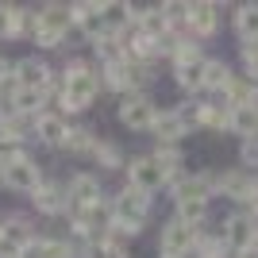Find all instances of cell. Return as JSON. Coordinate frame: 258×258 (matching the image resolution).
Returning a JSON list of instances; mask_svg holds the SVG:
<instances>
[{
    "mask_svg": "<svg viewBox=\"0 0 258 258\" xmlns=\"http://www.w3.org/2000/svg\"><path fill=\"white\" fill-rule=\"evenodd\" d=\"M177 208H181V224H189V227H197L201 220L208 216V201H177Z\"/></svg>",
    "mask_w": 258,
    "mask_h": 258,
    "instance_id": "obj_22",
    "label": "cell"
},
{
    "mask_svg": "<svg viewBox=\"0 0 258 258\" xmlns=\"http://www.w3.org/2000/svg\"><path fill=\"white\" fill-rule=\"evenodd\" d=\"M62 108L66 112H81V108L93 104V97H97V77L89 74V66L85 62H74L70 70H66L62 77Z\"/></svg>",
    "mask_w": 258,
    "mask_h": 258,
    "instance_id": "obj_1",
    "label": "cell"
},
{
    "mask_svg": "<svg viewBox=\"0 0 258 258\" xmlns=\"http://www.w3.org/2000/svg\"><path fill=\"white\" fill-rule=\"evenodd\" d=\"M147 224V197L135 193V189H123V193L116 197V205H112V227H119V231H139V227Z\"/></svg>",
    "mask_w": 258,
    "mask_h": 258,
    "instance_id": "obj_2",
    "label": "cell"
},
{
    "mask_svg": "<svg viewBox=\"0 0 258 258\" xmlns=\"http://www.w3.org/2000/svg\"><path fill=\"white\" fill-rule=\"evenodd\" d=\"M62 147H66V151H93V139H89L85 127H66Z\"/></svg>",
    "mask_w": 258,
    "mask_h": 258,
    "instance_id": "obj_23",
    "label": "cell"
},
{
    "mask_svg": "<svg viewBox=\"0 0 258 258\" xmlns=\"http://www.w3.org/2000/svg\"><path fill=\"white\" fill-rule=\"evenodd\" d=\"M247 201H250V208H254V216H258V185H254V193H250Z\"/></svg>",
    "mask_w": 258,
    "mask_h": 258,
    "instance_id": "obj_29",
    "label": "cell"
},
{
    "mask_svg": "<svg viewBox=\"0 0 258 258\" xmlns=\"http://www.w3.org/2000/svg\"><path fill=\"white\" fill-rule=\"evenodd\" d=\"M8 77H12V62H8V58H0V85H4Z\"/></svg>",
    "mask_w": 258,
    "mask_h": 258,
    "instance_id": "obj_28",
    "label": "cell"
},
{
    "mask_svg": "<svg viewBox=\"0 0 258 258\" xmlns=\"http://www.w3.org/2000/svg\"><path fill=\"white\" fill-rule=\"evenodd\" d=\"M151 158H154V166H158V170L166 173V177H170V173L177 170V166H181V154L173 151V147H158V151H154Z\"/></svg>",
    "mask_w": 258,
    "mask_h": 258,
    "instance_id": "obj_24",
    "label": "cell"
},
{
    "mask_svg": "<svg viewBox=\"0 0 258 258\" xmlns=\"http://www.w3.org/2000/svg\"><path fill=\"white\" fill-rule=\"evenodd\" d=\"M35 208L39 212H62V205H66V197H62V189L58 185H43L39 181V189H35Z\"/></svg>",
    "mask_w": 258,
    "mask_h": 258,
    "instance_id": "obj_15",
    "label": "cell"
},
{
    "mask_svg": "<svg viewBox=\"0 0 258 258\" xmlns=\"http://www.w3.org/2000/svg\"><path fill=\"white\" fill-rule=\"evenodd\" d=\"M208 189H212V177H185L177 185V201H208Z\"/></svg>",
    "mask_w": 258,
    "mask_h": 258,
    "instance_id": "obj_16",
    "label": "cell"
},
{
    "mask_svg": "<svg viewBox=\"0 0 258 258\" xmlns=\"http://www.w3.org/2000/svg\"><path fill=\"white\" fill-rule=\"evenodd\" d=\"M239 258H258V250H254V247H247V250H239Z\"/></svg>",
    "mask_w": 258,
    "mask_h": 258,
    "instance_id": "obj_30",
    "label": "cell"
},
{
    "mask_svg": "<svg viewBox=\"0 0 258 258\" xmlns=\"http://www.w3.org/2000/svg\"><path fill=\"white\" fill-rule=\"evenodd\" d=\"M201 85H208V89H227L231 85V70H227L224 62H205V81Z\"/></svg>",
    "mask_w": 258,
    "mask_h": 258,
    "instance_id": "obj_21",
    "label": "cell"
},
{
    "mask_svg": "<svg viewBox=\"0 0 258 258\" xmlns=\"http://www.w3.org/2000/svg\"><path fill=\"white\" fill-rule=\"evenodd\" d=\"M216 185H220L227 197H235V201H243V197L254 193V181H250L247 173H224V177H220Z\"/></svg>",
    "mask_w": 258,
    "mask_h": 258,
    "instance_id": "obj_17",
    "label": "cell"
},
{
    "mask_svg": "<svg viewBox=\"0 0 258 258\" xmlns=\"http://www.w3.org/2000/svg\"><path fill=\"white\" fill-rule=\"evenodd\" d=\"M0 181L8 185V189H20V193H35L39 189V166H35L27 154H12L4 162V170H0Z\"/></svg>",
    "mask_w": 258,
    "mask_h": 258,
    "instance_id": "obj_4",
    "label": "cell"
},
{
    "mask_svg": "<svg viewBox=\"0 0 258 258\" xmlns=\"http://www.w3.org/2000/svg\"><path fill=\"white\" fill-rule=\"evenodd\" d=\"M0 239H4V227H0Z\"/></svg>",
    "mask_w": 258,
    "mask_h": 258,
    "instance_id": "obj_31",
    "label": "cell"
},
{
    "mask_svg": "<svg viewBox=\"0 0 258 258\" xmlns=\"http://www.w3.org/2000/svg\"><path fill=\"white\" fill-rule=\"evenodd\" d=\"M70 201H74L77 208H97L100 205V185L89 177V173H77L74 181H70Z\"/></svg>",
    "mask_w": 258,
    "mask_h": 258,
    "instance_id": "obj_10",
    "label": "cell"
},
{
    "mask_svg": "<svg viewBox=\"0 0 258 258\" xmlns=\"http://www.w3.org/2000/svg\"><path fill=\"white\" fill-rule=\"evenodd\" d=\"M0 170H4V166H0Z\"/></svg>",
    "mask_w": 258,
    "mask_h": 258,
    "instance_id": "obj_32",
    "label": "cell"
},
{
    "mask_svg": "<svg viewBox=\"0 0 258 258\" xmlns=\"http://www.w3.org/2000/svg\"><path fill=\"white\" fill-rule=\"evenodd\" d=\"M201 81H205V58L177 66V85L181 89H201Z\"/></svg>",
    "mask_w": 258,
    "mask_h": 258,
    "instance_id": "obj_19",
    "label": "cell"
},
{
    "mask_svg": "<svg viewBox=\"0 0 258 258\" xmlns=\"http://www.w3.org/2000/svg\"><path fill=\"white\" fill-rule=\"evenodd\" d=\"M235 27H239V35H243V39H250V43H254V39H258V4L235 12Z\"/></svg>",
    "mask_w": 258,
    "mask_h": 258,
    "instance_id": "obj_20",
    "label": "cell"
},
{
    "mask_svg": "<svg viewBox=\"0 0 258 258\" xmlns=\"http://www.w3.org/2000/svg\"><path fill=\"white\" fill-rule=\"evenodd\" d=\"M127 177H131V189H135V193H143V197L154 193V189L166 181V173L154 166V158H135V162L127 166Z\"/></svg>",
    "mask_w": 258,
    "mask_h": 258,
    "instance_id": "obj_6",
    "label": "cell"
},
{
    "mask_svg": "<svg viewBox=\"0 0 258 258\" xmlns=\"http://www.w3.org/2000/svg\"><path fill=\"white\" fill-rule=\"evenodd\" d=\"M12 81H16V89H46L50 70L39 58H20V62L12 66Z\"/></svg>",
    "mask_w": 258,
    "mask_h": 258,
    "instance_id": "obj_7",
    "label": "cell"
},
{
    "mask_svg": "<svg viewBox=\"0 0 258 258\" xmlns=\"http://www.w3.org/2000/svg\"><path fill=\"white\" fill-rule=\"evenodd\" d=\"M185 23H189L197 35H212L216 27H220L216 4H189V16H185Z\"/></svg>",
    "mask_w": 258,
    "mask_h": 258,
    "instance_id": "obj_13",
    "label": "cell"
},
{
    "mask_svg": "<svg viewBox=\"0 0 258 258\" xmlns=\"http://www.w3.org/2000/svg\"><path fill=\"white\" fill-rule=\"evenodd\" d=\"M151 131L158 135L162 143L181 139V135H185V116H181V112H154V119H151Z\"/></svg>",
    "mask_w": 258,
    "mask_h": 258,
    "instance_id": "obj_11",
    "label": "cell"
},
{
    "mask_svg": "<svg viewBox=\"0 0 258 258\" xmlns=\"http://www.w3.org/2000/svg\"><path fill=\"white\" fill-rule=\"evenodd\" d=\"M227 116H231V108H201V123H208V127H227Z\"/></svg>",
    "mask_w": 258,
    "mask_h": 258,
    "instance_id": "obj_25",
    "label": "cell"
},
{
    "mask_svg": "<svg viewBox=\"0 0 258 258\" xmlns=\"http://www.w3.org/2000/svg\"><path fill=\"white\" fill-rule=\"evenodd\" d=\"M243 162H247V166H258V139H250L247 147H243Z\"/></svg>",
    "mask_w": 258,
    "mask_h": 258,
    "instance_id": "obj_27",
    "label": "cell"
},
{
    "mask_svg": "<svg viewBox=\"0 0 258 258\" xmlns=\"http://www.w3.org/2000/svg\"><path fill=\"white\" fill-rule=\"evenodd\" d=\"M66 27H70V12L62 4H46L43 12H35V43L39 46H62Z\"/></svg>",
    "mask_w": 258,
    "mask_h": 258,
    "instance_id": "obj_3",
    "label": "cell"
},
{
    "mask_svg": "<svg viewBox=\"0 0 258 258\" xmlns=\"http://www.w3.org/2000/svg\"><path fill=\"white\" fill-rule=\"evenodd\" d=\"M243 62H247V74H250V77H258V46H254V43L243 50Z\"/></svg>",
    "mask_w": 258,
    "mask_h": 258,
    "instance_id": "obj_26",
    "label": "cell"
},
{
    "mask_svg": "<svg viewBox=\"0 0 258 258\" xmlns=\"http://www.w3.org/2000/svg\"><path fill=\"white\" fill-rule=\"evenodd\" d=\"M254 227L258 224H250L247 216H231L220 239H224L227 247H235V250H247V247H254Z\"/></svg>",
    "mask_w": 258,
    "mask_h": 258,
    "instance_id": "obj_9",
    "label": "cell"
},
{
    "mask_svg": "<svg viewBox=\"0 0 258 258\" xmlns=\"http://www.w3.org/2000/svg\"><path fill=\"white\" fill-rule=\"evenodd\" d=\"M193 239H197V227L181 224V220H170V224L162 227L158 254H162V258H185V250L193 247Z\"/></svg>",
    "mask_w": 258,
    "mask_h": 258,
    "instance_id": "obj_5",
    "label": "cell"
},
{
    "mask_svg": "<svg viewBox=\"0 0 258 258\" xmlns=\"http://www.w3.org/2000/svg\"><path fill=\"white\" fill-rule=\"evenodd\" d=\"M119 119H123L127 127L143 131V127H151V119H154V104L147 97H127L119 104Z\"/></svg>",
    "mask_w": 258,
    "mask_h": 258,
    "instance_id": "obj_8",
    "label": "cell"
},
{
    "mask_svg": "<svg viewBox=\"0 0 258 258\" xmlns=\"http://www.w3.org/2000/svg\"><path fill=\"white\" fill-rule=\"evenodd\" d=\"M35 135H39L43 143H62V135H66L62 116H39L35 119Z\"/></svg>",
    "mask_w": 258,
    "mask_h": 258,
    "instance_id": "obj_18",
    "label": "cell"
},
{
    "mask_svg": "<svg viewBox=\"0 0 258 258\" xmlns=\"http://www.w3.org/2000/svg\"><path fill=\"white\" fill-rule=\"evenodd\" d=\"M43 89H12V112L16 116H31V112H39L43 108Z\"/></svg>",
    "mask_w": 258,
    "mask_h": 258,
    "instance_id": "obj_14",
    "label": "cell"
},
{
    "mask_svg": "<svg viewBox=\"0 0 258 258\" xmlns=\"http://www.w3.org/2000/svg\"><path fill=\"white\" fill-rule=\"evenodd\" d=\"M227 127L243 135V139H258V108L254 104H243V108H231V116H227Z\"/></svg>",
    "mask_w": 258,
    "mask_h": 258,
    "instance_id": "obj_12",
    "label": "cell"
}]
</instances>
